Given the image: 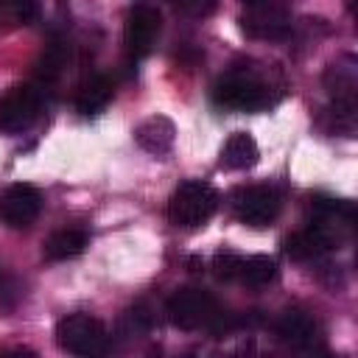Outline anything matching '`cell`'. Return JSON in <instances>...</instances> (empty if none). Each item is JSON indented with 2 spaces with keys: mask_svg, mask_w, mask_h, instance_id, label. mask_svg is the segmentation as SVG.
Returning a JSON list of instances; mask_svg holds the SVG:
<instances>
[{
  "mask_svg": "<svg viewBox=\"0 0 358 358\" xmlns=\"http://www.w3.org/2000/svg\"><path fill=\"white\" fill-rule=\"evenodd\" d=\"M215 207H218L215 187L207 185V182H201V179H187V182H182L171 193L168 218H171L173 227L196 229V227H204L213 218Z\"/></svg>",
  "mask_w": 358,
  "mask_h": 358,
  "instance_id": "obj_1",
  "label": "cell"
},
{
  "mask_svg": "<svg viewBox=\"0 0 358 358\" xmlns=\"http://www.w3.org/2000/svg\"><path fill=\"white\" fill-rule=\"evenodd\" d=\"M56 344L70 355L98 358V355L109 352V333H106L103 322H98L95 316L70 313V316L59 319V324H56Z\"/></svg>",
  "mask_w": 358,
  "mask_h": 358,
  "instance_id": "obj_2",
  "label": "cell"
},
{
  "mask_svg": "<svg viewBox=\"0 0 358 358\" xmlns=\"http://www.w3.org/2000/svg\"><path fill=\"white\" fill-rule=\"evenodd\" d=\"M165 313L171 324L179 330H199V327H210L218 319L221 308L215 296L201 288H179L168 296Z\"/></svg>",
  "mask_w": 358,
  "mask_h": 358,
  "instance_id": "obj_3",
  "label": "cell"
},
{
  "mask_svg": "<svg viewBox=\"0 0 358 358\" xmlns=\"http://www.w3.org/2000/svg\"><path fill=\"white\" fill-rule=\"evenodd\" d=\"M213 101L224 109H238V112H255L268 103V90L266 84L243 70H232L221 76L213 87Z\"/></svg>",
  "mask_w": 358,
  "mask_h": 358,
  "instance_id": "obj_4",
  "label": "cell"
},
{
  "mask_svg": "<svg viewBox=\"0 0 358 358\" xmlns=\"http://www.w3.org/2000/svg\"><path fill=\"white\" fill-rule=\"evenodd\" d=\"M241 31L252 39H282L291 31V17L280 0H241Z\"/></svg>",
  "mask_w": 358,
  "mask_h": 358,
  "instance_id": "obj_5",
  "label": "cell"
},
{
  "mask_svg": "<svg viewBox=\"0 0 358 358\" xmlns=\"http://www.w3.org/2000/svg\"><path fill=\"white\" fill-rule=\"evenodd\" d=\"M42 112V90L36 84H17L0 98V131L20 134Z\"/></svg>",
  "mask_w": 358,
  "mask_h": 358,
  "instance_id": "obj_6",
  "label": "cell"
},
{
  "mask_svg": "<svg viewBox=\"0 0 358 358\" xmlns=\"http://www.w3.org/2000/svg\"><path fill=\"white\" fill-rule=\"evenodd\" d=\"M229 204L238 221L249 227H268L280 213V193L268 185H246L232 193Z\"/></svg>",
  "mask_w": 358,
  "mask_h": 358,
  "instance_id": "obj_7",
  "label": "cell"
},
{
  "mask_svg": "<svg viewBox=\"0 0 358 358\" xmlns=\"http://www.w3.org/2000/svg\"><path fill=\"white\" fill-rule=\"evenodd\" d=\"M159 11L154 6H134L129 8L126 14V25H123V48H126V56L129 62H140L143 56L151 53L154 42H157V34H159Z\"/></svg>",
  "mask_w": 358,
  "mask_h": 358,
  "instance_id": "obj_8",
  "label": "cell"
},
{
  "mask_svg": "<svg viewBox=\"0 0 358 358\" xmlns=\"http://www.w3.org/2000/svg\"><path fill=\"white\" fill-rule=\"evenodd\" d=\"M42 193L34 185L17 182L0 193V221L11 229H25L39 218Z\"/></svg>",
  "mask_w": 358,
  "mask_h": 358,
  "instance_id": "obj_9",
  "label": "cell"
},
{
  "mask_svg": "<svg viewBox=\"0 0 358 358\" xmlns=\"http://www.w3.org/2000/svg\"><path fill=\"white\" fill-rule=\"evenodd\" d=\"M173 137H176V129H173V123H171L165 115H151V117H145V120L137 126V131H134L137 145H140L143 151L154 154V157L168 154V151L173 148Z\"/></svg>",
  "mask_w": 358,
  "mask_h": 358,
  "instance_id": "obj_10",
  "label": "cell"
},
{
  "mask_svg": "<svg viewBox=\"0 0 358 358\" xmlns=\"http://www.w3.org/2000/svg\"><path fill=\"white\" fill-rule=\"evenodd\" d=\"M274 330H277V336H280L282 344L296 347V350L313 347V341H316V336H319L316 322H313L305 310H285V313L277 319Z\"/></svg>",
  "mask_w": 358,
  "mask_h": 358,
  "instance_id": "obj_11",
  "label": "cell"
},
{
  "mask_svg": "<svg viewBox=\"0 0 358 358\" xmlns=\"http://www.w3.org/2000/svg\"><path fill=\"white\" fill-rule=\"evenodd\" d=\"M260 159V148L255 143V137L249 131H232L221 148V165L229 171H246L252 165H257Z\"/></svg>",
  "mask_w": 358,
  "mask_h": 358,
  "instance_id": "obj_12",
  "label": "cell"
},
{
  "mask_svg": "<svg viewBox=\"0 0 358 358\" xmlns=\"http://www.w3.org/2000/svg\"><path fill=\"white\" fill-rule=\"evenodd\" d=\"M109 101H112V81H109L103 73H95V76H90V78L78 87L76 112H78L81 117H92V115L103 112Z\"/></svg>",
  "mask_w": 358,
  "mask_h": 358,
  "instance_id": "obj_13",
  "label": "cell"
},
{
  "mask_svg": "<svg viewBox=\"0 0 358 358\" xmlns=\"http://www.w3.org/2000/svg\"><path fill=\"white\" fill-rule=\"evenodd\" d=\"M324 87L330 92L333 101H355V90H358V70H355V59L344 56L341 62L330 64L324 73Z\"/></svg>",
  "mask_w": 358,
  "mask_h": 358,
  "instance_id": "obj_14",
  "label": "cell"
},
{
  "mask_svg": "<svg viewBox=\"0 0 358 358\" xmlns=\"http://www.w3.org/2000/svg\"><path fill=\"white\" fill-rule=\"evenodd\" d=\"M90 243V235L78 227H67V229H59L53 232L45 243H42V255L45 260H70L76 255H81Z\"/></svg>",
  "mask_w": 358,
  "mask_h": 358,
  "instance_id": "obj_15",
  "label": "cell"
},
{
  "mask_svg": "<svg viewBox=\"0 0 358 358\" xmlns=\"http://www.w3.org/2000/svg\"><path fill=\"white\" fill-rule=\"evenodd\" d=\"M39 14V0H0V31H14L34 22Z\"/></svg>",
  "mask_w": 358,
  "mask_h": 358,
  "instance_id": "obj_16",
  "label": "cell"
},
{
  "mask_svg": "<svg viewBox=\"0 0 358 358\" xmlns=\"http://www.w3.org/2000/svg\"><path fill=\"white\" fill-rule=\"evenodd\" d=\"M277 277V260L268 257V255H252L243 260V268H241V280L246 285H268L271 280Z\"/></svg>",
  "mask_w": 358,
  "mask_h": 358,
  "instance_id": "obj_17",
  "label": "cell"
},
{
  "mask_svg": "<svg viewBox=\"0 0 358 358\" xmlns=\"http://www.w3.org/2000/svg\"><path fill=\"white\" fill-rule=\"evenodd\" d=\"M64 67H67V48H64V42H50L48 50L42 53V59L36 62V78L45 81V84L56 81Z\"/></svg>",
  "mask_w": 358,
  "mask_h": 358,
  "instance_id": "obj_18",
  "label": "cell"
},
{
  "mask_svg": "<svg viewBox=\"0 0 358 358\" xmlns=\"http://www.w3.org/2000/svg\"><path fill=\"white\" fill-rule=\"evenodd\" d=\"M151 327H154V313L145 305H131L129 310H123L117 322L120 336H145L151 333Z\"/></svg>",
  "mask_w": 358,
  "mask_h": 358,
  "instance_id": "obj_19",
  "label": "cell"
},
{
  "mask_svg": "<svg viewBox=\"0 0 358 358\" xmlns=\"http://www.w3.org/2000/svg\"><path fill=\"white\" fill-rule=\"evenodd\" d=\"M215 280L221 282H232V280H241V268H243V257L235 255V252H218L210 263Z\"/></svg>",
  "mask_w": 358,
  "mask_h": 358,
  "instance_id": "obj_20",
  "label": "cell"
},
{
  "mask_svg": "<svg viewBox=\"0 0 358 358\" xmlns=\"http://www.w3.org/2000/svg\"><path fill=\"white\" fill-rule=\"evenodd\" d=\"M171 6H173L179 14H185V17L201 20V17H207V14L215 11L218 0H171Z\"/></svg>",
  "mask_w": 358,
  "mask_h": 358,
  "instance_id": "obj_21",
  "label": "cell"
},
{
  "mask_svg": "<svg viewBox=\"0 0 358 358\" xmlns=\"http://www.w3.org/2000/svg\"><path fill=\"white\" fill-rule=\"evenodd\" d=\"M6 291V282H3V271H0V294Z\"/></svg>",
  "mask_w": 358,
  "mask_h": 358,
  "instance_id": "obj_22",
  "label": "cell"
}]
</instances>
